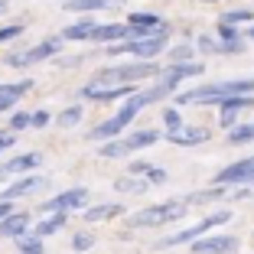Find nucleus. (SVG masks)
Wrapping results in <instances>:
<instances>
[{"instance_id":"obj_26","label":"nucleus","mask_w":254,"mask_h":254,"mask_svg":"<svg viewBox=\"0 0 254 254\" xmlns=\"http://www.w3.org/2000/svg\"><path fill=\"white\" fill-rule=\"evenodd\" d=\"M251 140H254V121L251 124H235L228 130V143L232 147H241V143H251Z\"/></svg>"},{"instance_id":"obj_43","label":"nucleus","mask_w":254,"mask_h":254,"mask_svg":"<svg viewBox=\"0 0 254 254\" xmlns=\"http://www.w3.org/2000/svg\"><path fill=\"white\" fill-rule=\"evenodd\" d=\"M3 180H7V170H3V166H0V183H3Z\"/></svg>"},{"instance_id":"obj_36","label":"nucleus","mask_w":254,"mask_h":254,"mask_svg":"<svg viewBox=\"0 0 254 254\" xmlns=\"http://www.w3.org/2000/svg\"><path fill=\"white\" fill-rule=\"evenodd\" d=\"M192 49H199V53L212 56V53H218V39H212V36H199V39H195V46H192Z\"/></svg>"},{"instance_id":"obj_35","label":"nucleus","mask_w":254,"mask_h":254,"mask_svg":"<svg viewBox=\"0 0 254 254\" xmlns=\"http://www.w3.org/2000/svg\"><path fill=\"white\" fill-rule=\"evenodd\" d=\"M26 127H30V111H16V114H10V127L7 130H26Z\"/></svg>"},{"instance_id":"obj_21","label":"nucleus","mask_w":254,"mask_h":254,"mask_svg":"<svg viewBox=\"0 0 254 254\" xmlns=\"http://www.w3.org/2000/svg\"><path fill=\"white\" fill-rule=\"evenodd\" d=\"M124 26H134V30H143V33H153V30H160V26H166V20H160L157 13H130L127 16V23Z\"/></svg>"},{"instance_id":"obj_6","label":"nucleus","mask_w":254,"mask_h":254,"mask_svg":"<svg viewBox=\"0 0 254 254\" xmlns=\"http://www.w3.org/2000/svg\"><path fill=\"white\" fill-rule=\"evenodd\" d=\"M59 49H62V39L53 36V39H43V43L30 46V49H23V53H10L3 62H7L10 68H26V65H36V62L56 59V56H59Z\"/></svg>"},{"instance_id":"obj_18","label":"nucleus","mask_w":254,"mask_h":254,"mask_svg":"<svg viewBox=\"0 0 254 254\" xmlns=\"http://www.w3.org/2000/svg\"><path fill=\"white\" fill-rule=\"evenodd\" d=\"M108 7H121V0H68V3H62V10H72V13H95V10Z\"/></svg>"},{"instance_id":"obj_23","label":"nucleus","mask_w":254,"mask_h":254,"mask_svg":"<svg viewBox=\"0 0 254 254\" xmlns=\"http://www.w3.org/2000/svg\"><path fill=\"white\" fill-rule=\"evenodd\" d=\"M95 26H98V23L91 20V16H85V20H78V23H72V26H65L59 39H62V43H65V39H88Z\"/></svg>"},{"instance_id":"obj_27","label":"nucleus","mask_w":254,"mask_h":254,"mask_svg":"<svg viewBox=\"0 0 254 254\" xmlns=\"http://www.w3.org/2000/svg\"><path fill=\"white\" fill-rule=\"evenodd\" d=\"M186 62H195V49L192 43H180L170 49V65H186Z\"/></svg>"},{"instance_id":"obj_12","label":"nucleus","mask_w":254,"mask_h":254,"mask_svg":"<svg viewBox=\"0 0 254 254\" xmlns=\"http://www.w3.org/2000/svg\"><path fill=\"white\" fill-rule=\"evenodd\" d=\"M30 225L33 218L26 212H10L3 222H0V241H16L23 235H30Z\"/></svg>"},{"instance_id":"obj_5","label":"nucleus","mask_w":254,"mask_h":254,"mask_svg":"<svg viewBox=\"0 0 254 254\" xmlns=\"http://www.w3.org/2000/svg\"><path fill=\"white\" fill-rule=\"evenodd\" d=\"M170 43V33H157V36H143V39H127V43L108 46L111 56H134L137 62H153Z\"/></svg>"},{"instance_id":"obj_11","label":"nucleus","mask_w":254,"mask_h":254,"mask_svg":"<svg viewBox=\"0 0 254 254\" xmlns=\"http://www.w3.org/2000/svg\"><path fill=\"white\" fill-rule=\"evenodd\" d=\"M134 91H140L137 85H85L82 98L88 101H118V98H130Z\"/></svg>"},{"instance_id":"obj_20","label":"nucleus","mask_w":254,"mask_h":254,"mask_svg":"<svg viewBox=\"0 0 254 254\" xmlns=\"http://www.w3.org/2000/svg\"><path fill=\"white\" fill-rule=\"evenodd\" d=\"M127 147V153H134V150H143V147H153V143L160 140V130H153V127H147V130H137V134L130 137H121Z\"/></svg>"},{"instance_id":"obj_1","label":"nucleus","mask_w":254,"mask_h":254,"mask_svg":"<svg viewBox=\"0 0 254 254\" xmlns=\"http://www.w3.org/2000/svg\"><path fill=\"white\" fill-rule=\"evenodd\" d=\"M235 95H254V78H232V82H212V85H195L176 95L180 105H218L225 98Z\"/></svg>"},{"instance_id":"obj_14","label":"nucleus","mask_w":254,"mask_h":254,"mask_svg":"<svg viewBox=\"0 0 254 254\" xmlns=\"http://www.w3.org/2000/svg\"><path fill=\"white\" fill-rule=\"evenodd\" d=\"M46 186V180L43 176H20L16 183H10L7 189H0V202H13V199H23V195H30L33 189H43Z\"/></svg>"},{"instance_id":"obj_15","label":"nucleus","mask_w":254,"mask_h":254,"mask_svg":"<svg viewBox=\"0 0 254 254\" xmlns=\"http://www.w3.org/2000/svg\"><path fill=\"white\" fill-rule=\"evenodd\" d=\"M33 88L30 78H23V82H10V85H0V111H13V105L20 101L26 91Z\"/></svg>"},{"instance_id":"obj_24","label":"nucleus","mask_w":254,"mask_h":254,"mask_svg":"<svg viewBox=\"0 0 254 254\" xmlns=\"http://www.w3.org/2000/svg\"><path fill=\"white\" fill-rule=\"evenodd\" d=\"M225 195H228V189L215 186V189H205V192H189V195H183V202H186V205H205V202H218V199H225Z\"/></svg>"},{"instance_id":"obj_41","label":"nucleus","mask_w":254,"mask_h":254,"mask_svg":"<svg viewBox=\"0 0 254 254\" xmlns=\"http://www.w3.org/2000/svg\"><path fill=\"white\" fill-rule=\"evenodd\" d=\"M16 143V137H13V130H0V153H3V150H10Z\"/></svg>"},{"instance_id":"obj_46","label":"nucleus","mask_w":254,"mask_h":254,"mask_svg":"<svg viewBox=\"0 0 254 254\" xmlns=\"http://www.w3.org/2000/svg\"><path fill=\"white\" fill-rule=\"evenodd\" d=\"M62 3H68V0H62Z\"/></svg>"},{"instance_id":"obj_34","label":"nucleus","mask_w":254,"mask_h":254,"mask_svg":"<svg viewBox=\"0 0 254 254\" xmlns=\"http://www.w3.org/2000/svg\"><path fill=\"white\" fill-rule=\"evenodd\" d=\"M91 248H95V238H91L88 232H78V235L72 238V251L82 254V251H91Z\"/></svg>"},{"instance_id":"obj_31","label":"nucleus","mask_w":254,"mask_h":254,"mask_svg":"<svg viewBox=\"0 0 254 254\" xmlns=\"http://www.w3.org/2000/svg\"><path fill=\"white\" fill-rule=\"evenodd\" d=\"M222 23L225 26H232V23H254V10H228V13H222Z\"/></svg>"},{"instance_id":"obj_9","label":"nucleus","mask_w":254,"mask_h":254,"mask_svg":"<svg viewBox=\"0 0 254 254\" xmlns=\"http://www.w3.org/2000/svg\"><path fill=\"white\" fill-rule=\"evenodd\" d=\"M88 205V189L85 186H72V189H65V192H59V195H53V199H46L43 202V212H75V209H85Z\"/></svg>"},{"instance_id":"obj_40","label":"nucleus","mask_w":254,"mask_h":254,"mask_svg":"<svg viewBox=\"0 0 254 254\" xmlns=\"http://www.w3.org/2000/svg\"><path fill=\"white\" fill-rule=\"evenodd\" d=\"M235 118H238L235 111H222V114H218V127H225V130H232V127H235Z\"/></svg>"},{"instance_id":"obj_22","label":"nucleus","mask_w":254,"mask_h":254,"mask_svg":"<svg viewBox=\"0 0 254 254\" xmlns=\"http://www.w3.org/2000/svg\"><path fill=\"white\" fill-rule=\"evenodd\" d=\"M65 222H68L65 212H53L49 218H43V222L33 228V235H36V238H49V235H56L59 228H65Z\"/></svg>"},{"instance_id":"obj_13","label":"nucleus","mask_w":254,"mask_h":254,"mask_svg":"<svg viewBox=\"0 0 254 254\" xmlns=\"http://www.w3.org/2000/svg\"><path fill=\"white\" fill-rule=\"evenodd\" d=\"M205 72V65L202 62H186V65H166L163 72L157 75L163 85H173V88H180V82H186V78H195V75Z\"/></svg>"},{"instance_id":"obj_39","label":"nucleus","mask_w":254,"mask_h":254,"mask_svg":"<svg viewBox=\"0 0 254 254\" xmlns=\"http://www.w3.org/2000/svg\"><path fill=\"white\" fill-rule=\"evenodd\" d=\"M49 121H53V114L46 111V108H39V111H33V114H30V127H46Z\"/></svg>"},{"instance_id":"obj_10","label":"nucleus","mask_w":254,"mask_h":254,"mask_svg":"<svg viewBox=\"0 0 254 254\" xmlns=\"http://www.w3.org/2000/svg\"><path fill=\"white\" fill-rule=\"evenodd\" d=\"M238 245L241 241L235 235H202L189 248H192V254H235Z\"/></svg>"},{"instance_id":"obj_2","label":"nucleus","mask_w":254,"mask_h":254,"mask_svg":"<svg viewBox=\"0 0 254 254\" xmlns=\"http://www.w3.org/2000/svg\"><path fill=\"white\" fill-rule=\"evenodd\" d=\"M163 72L160 62H121V65H108L98 68L91 85H137L143 78H153V75Z\"/></svg>"},{"instance_id":"obj_16","label":"nucleus","mask_w":254,"mask_h":254,"mask_svg":"<svg viewBox=\"0 0 254 254\" xmlns=\"http://www.w3.org/2000/svg\"><path fill=\"white\" fill-rule=\"evenodd\" d=\"M166 140L176 143V147H199V143L209 140V134H205L202 127H180V130H173Z\"/></svg>"},{"instance_id":"obj_25","label":"nucleus","mask_w":254,"mask_h":254,"mask_svg":"<svg viewBox=\"0 0 254 254\" xmlns=\"http://www.w3.org/2000/svg\"><path fill=\"white\" fill-rule=\"evenodd\" d=\"M114 189H118V192H147L150 183L143 180V176H130V173H127V176H121V180L114 183Z\"/></svg>"},{"instance_id":"obj_32","label":"nucleus","mask_w":254,"mask_h":254,"mask_svg":"<svg viewBox=\"0 0 254 254\" xmlns=\"http://www.w3.org/2000/svg\"><path fill=\"white\" fill-rule=\"evenodd\" d=\"M163 127L170 130V134L183 127V114H180V108H163Z\"/></svg>"},{"instance_id":"obj_17","label":"nucleus","mask_w":254,"mask_h":254,"mask_svg":"<svg viewBox=\"0 0 254 254\" xmlns=\"http://www.w3.org/2000/svg\"><path fill=\"white\" fill-rule=\"evenodd\" d=\"M114 215H124V205L121 202H98V205H88L85 209V222H108Z\"/></svg>"},{"instance_id":"obj_30","label":"nucleus","mask_w":254,"mask_h":254,"mask_svg":"<svg viewBox=\"0 0 254 254\" xmlns=\"http://www.w3.org/2000/svg\"><path fill=\"white\" fill-rule=\"evenodd\" d=\"M82 114H85L82 108H78V105H72V108H65V111H62L59 118H56V124H59L62 130H68V127H75L78 121H82Z\"/></svg>"},{"instance_id":"obj_44","label":"nucleus","mask_w":254,"mask_h":254,"mask_svg":"<svg viewBox=\"0 0 254 254\" xmlns=\"http://www.w3.org/2000/svg\"><path fill=\"white\" fill-rule=\"evenodd\" d=\"M248 36H251V39H254V26H251V30H248Z\"/></svg>"},{"instance_id":"obj_28","label":"nucleus","mask_w":254,"mask_h":254,"mask_svg":"<svg viewBox=\"0 0 254 254\" xmlns=\"http://www.w3.org/2000/svg\"><path fill=\"white\" fill-rule=\"evenodd\" d=\"M13 245H16V251H20V254H46L43 238H36V235H23V238H16Z\"/></svg>"},{"instance_id":"obj_33","label":"nucleus","mask_w":254,"mask_h":254,"mask_svg":"<svg viewBox=\"0 0 254 254\" xmlns=\"http://www.w3.org/2000/svg\"><path fill=\"white\" fill-rule=\"evenodd\" d=\"M143 180H147L150 186H163V183L170 180V176H166V170H163V166H157V163H153L147 173H143Z\"/></svg>"},{"instance_id":"obj_42","label":"nucleus","mask_w":254,"mask_h":254,"mask_svg":"<svg viewBox=\"0 0 254 254\" xmlns=\"http://www.w3.org/2000/svg\"><path fill=\"white\" fill-rule=\"evenodd\" d=\"M10 212H13V202H0V222H3Z\"/></svg>"},{"instance_id":"obj_37","label":"nucleus","mask_w":254,"mask_h":254,"mask_svg":"<svg viewBox=\"0 0 254 254\" xmlns=\"http://www.w3.org/2000/svg\"><path fill=\"white\" fill-rule=\"evenodd\" d=\"M218 43H241V36H238V30H235V26L218 23Z\"/></svg>"},{"instance_id":"obj_3","label":"nucleus","mask_w":254,"mask_h":254,"mask_svg":"<svg viewBox=\"0 0 254 254\" xmlns=\"http://www.w3.org/2000/svg\"><path fill=\"white\" fill-rule=\"evenodd\" d=\"M186 209H189V205L183 202V195L153 202V205H147V209H140V212L130 215V228H160V225L180 222V218L186 215Z\"/></svg>"},{"instance_id":"obj_8","label":"nucleus","mask_w":254,"mask_h":254,"mask_svg":"<svg viewBox=\"0 0 254 254\" xmlns=\"http://www.w3.org/2000/svg\"><path fill=\"white\" fill-rule=\"evenodd\" d=\"M212 183H215V186H251L254 183V153L245 157V160L228 163L225 170H218L215 176H212Z\"/></svg>"},{"instance_id":"obj_38","label":"nucleus","mask_w":254,"mask_h":254,"mask_svg":"<svg viewBox=\"0 0 254 254\" xmlns=\"http://www.w3.org/2000/svg\"><path fill=\"white\" fill-rule=\"evenodd\" d=\"M23 33L20 23H10V26H0V43H10V39H16Z\"/></svg>"},{"instance_id":"obj_4","label":"nucleus","mask_w":254,"mask_h":254,"mask_svg":"<svg viewBox=\"0 0 254 254\" xmlns=\"http://www.w3.org/2000/svg\"><path fill=\"white\" fill-rule=\"evenodd\" d=\"M232 212L228 209H222V212H212V215H205V218H199L195 225H186V228H180V232H173V235H166L163 241H157V248L160 251H166V248H176V245H192L195 238H202V235H209L212 228H218V225H225V222H232Z\"/></svg>"},{"instance_id":"obj_19","label":"nucleus","mask_w":254,"mask_h":254,"mask_svg":"<svg viewBox=\"0 0 254 254\" xmlns=\"http://www.w3.org/2000/svg\"><path fill=\"white\" fill-rule=\"evenodd\" d=\"M39 163H43V157H39V153H20V157H13L10 163H3V170H7V176H10V173L26 176V173H33Z\"/></svg>"},{"instance_id":"obj_45","label":"nucleus","mask_w":254,"mask_h":254,"mask_svg":"<svg viewBox=\"0 0 254 254\" xmlns=\"http://www.w3.org/2000/svg\"><path fill=\"white\" fill-rule=\"evenodd\" d=\"M3 3H7V0H0V10H3Z\"/></svg>"},{"instance_id":"obj_7","label":"nucleus","mask_w":254,"mask_h":254,"mask_svg":"<svg viewBox=\"0 0 254 254\" xmlns=\"http://www.w3.org/2000/svg\"><path fill=\"white\" fill-rule=\"evenodd\" d=\"M137 118V111L130 105L124 101V108H121L118 114H111L108 121H101L98 127H91V134H88V140H101V143H108V140H114V137H121L127 130V124Z\"/></svg>"},{"instance_id":"obj_29","label":"nucleus","mask_w":254,"mask_h":254,"mask_svg":"<svg viewBox=\"0 0 254 254\" xmlns=\"http://www.w3.org/2000/svg\"><path fill=\"white\" fill-rule=\"evenodd\" d=\"M254 105V95H235V98H225V101H218V108L222 111H245V108H251Z\"/></svg>"}]
</instances>
